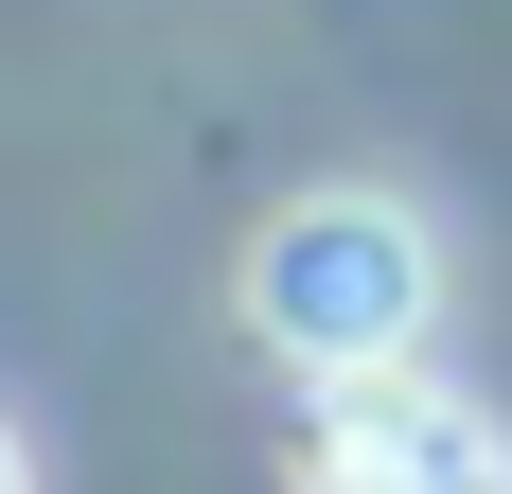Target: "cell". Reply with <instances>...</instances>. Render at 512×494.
Wrapping results in <instances>:
<instances>
[{
    "label": "cell",
    "instance_id": "cell-1",
    "mask_svg": "<svg viewBox=\"0 0 512 494\" xmlns=\"http://www.w3.org/2000/svg\"><path fill=\"white\" fill-rule=\"evenodd\" d=\"M424 283H442V265H424V230H407L389 195H301L283 230L248 247V318L301 353V371L407 353V336H424Z\"/></svg>",
    "mask_w": 512,
    "mask_h": 494
},
{
    "label": "cell",
    "instance_id": "cell-2",
    "mask_svg": "<svg viewBox=\"0 0 512 494\" xmlns=\"http://www.w3.org/2000/svg\"><path fill=\"white\" fill-rule=\"evenodd\" d=\"M301 477H318V494H512V442L442 389V371L371 353V371H318Z\"/></svg>",
    "mask_w": 512,
    "mask_h": 494
},
{
    "label": "cell",
    "instance_id": "cell-3",
    "mask_svg": "<svg viewBox=\"0 0 512 494\" xmlns=\"http://www.w3.org/2000/svg\"><path fill=\"white\" fill-rule=\"evenodd\" d=\"M0 494H36V477H18V442H0Z\"/></svg>",
    "mask_w": 512,
    "mask_h": 494
}]
</instances>
